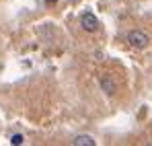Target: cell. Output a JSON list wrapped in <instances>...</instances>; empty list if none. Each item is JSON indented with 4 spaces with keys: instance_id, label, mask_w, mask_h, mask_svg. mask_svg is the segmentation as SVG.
<instances>
[{
    "instance_id": "6da1fadb",
    "label": "cell",
    "mask_w": 152,
    "mask_h": 146,
    "mask_svg": "<svg viewBox=\"0 0 152 146\" xmlns=\"http://www.w3.org/2000/svg\"><path fill=\"white\" fill-rule=\"evenodd\" d=\"M126 41L132 45V48L136 49H144L148 43H150V37L144 33V31H140V29H134V31H129L126 35Z\"/></svg>"
},
{
    "instance_id": "7a4b0ae2",
    "label": "cell",
    "mask_w": 152,
    "mask_h": 146,
    "mask_svg": "<svg viewBox=\"0 0 152 146\" xmlns=\"http://www.w3.org/2000/svg\"><path fill=\"white\" fill-rule=\"evenodd\" d=\"M80 25H82V29H84L86 33H95V31L99 29V19H97L93 12H84V15L80 17Z\"/></svg>"
},
{
    "instance_id": "3957f363",
    "label": "cell",
    "mask_w": 152,
    "mask_h": 146,
    "mask_svg": "<svg viewBox=\"0 0 152 146\" xmlns=\"http://www.w3.org/2000/svg\"><path fill=\"white\" fill-rule=\"evenodd\" d=\"M99 84H101V91L105 95H109V97H113L115 91H117V84H115V80L111 76H103L101 80H99Z\"/></svg>"
},
{
    "instance_id": "277c9868",
    "label": "cell",
    "mask_w": 152,
    "mask_h": 146,
    "mask_svg": "<svg viewBox=\"0 0 152 146\" xmlns=\"http://www.w3.org/2000/svg\"><path fill=\"white\" fill-rule=\"evenodd\" d=\"M72 144L74 146H95V140L91 136H76L72 140Z\"/></svg>"
},
{
    "instance_id": "5b68a950",
    "label": "cell",
    "mask_w": 152,
    "mask_h": 146,
    "mask_svg": "<svg viewBox=\"0 0 152 146\" xmlns=\"http://www.w3.org/2000/svg\"><path fill=\"white\" fill-rule=\"evenodd\" d=\"M23 142H25L23 134H15V136L10 138V144H12V146H19V144H23Z\"/></svg>"
},
{
    "instance_id": "8992f818",
    "label": "cell",
    "mask_w": 152,
    "mask_h": 146,
    "mask_svg": "<svg viewBox=\"0 0 152 146\" xmlns=\"http://www.w3.org/2000/svg\"><path fill=\"white\" fill-rule=\"evenodd\" d=\"M43 2H45V4H56L58 0H43Z\"/></svg>"
}]
</instances>
